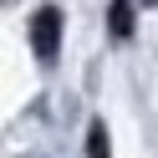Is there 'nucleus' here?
Instances as JSON below:
<instances>
[{
	"label": "nucleus",
	"mask_w": 158,
	"mask_h": 158,
	"mask_svg": "<svg viewBox=\"0 0 158 158\" xmlns=\"http://www.w3.org/2000/svg\"><path fill=\"white\" fill-rule=\"evenodd\" d=\"M31 51H36V61H56L61 56V10L56 5H41L31 15Z\"/></svg>",
	"instance_id": "nucleus-1"
},
{
	"label": "nucleus",
	"mask_w": 158,
	"mask_h": 158,
	"mask_svg": "<svg viewBox=\"0 0 158 158\" xmlns=\"http://www.w3.org/2000/svg\"><path fill=\"white\" fill-rule=\"evenodd\" d=\"M133 26H138L133 0H112V5H107V31H112V41H133Z\"/></svg>",
	"instance_id": "nucleus-2"
},
{
	"label": "nucleus",
	"mask_w": 158,
	"mask_h": 158,
	"mask_svg": "<svg viewBox=\"0 0 158 158\" xmlns=\"http://www.w3.org/2000/svg\"><path fill=\"white\" fill-rule=\"evenodd\" d=\"M87 158H112V143H107V123L87 127Z\"/></svg>",
	"instance_id": "nucleus-3"
},
{
	"label": "nucleus",
	"mask_w": 158,
	"mask_h": 158,
	"mask_svg": "<svg viewBox=\"0 0 158 158\" xmlns=\"http://www.w3.org/2000/svg\"><path fill=\"white\" fill-rule=\"evenodd\" d=\"M143 5H158V0H143Z\"/></svg>",
	"instance_id": "nucleus-4"
}]
</instances>
